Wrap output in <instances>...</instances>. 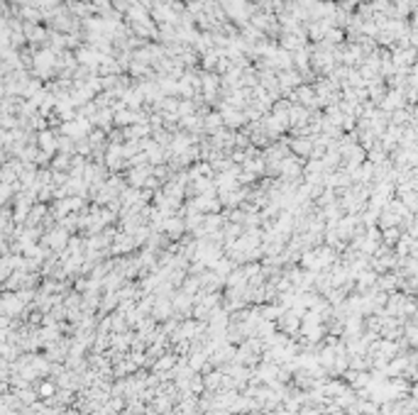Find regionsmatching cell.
I'll list each match as a JSON object with an SVG mask.
<instances>
[{"label": "cell", "mask_w": 418, "mask_h": 415, "mask_svg": "<svg viewBox=\"0 0 418 415\" xmlns=\"http://www.w3.org/2000/svg\"><path fill=\"white\" fill-rule=\"evenodd\" d=\"M296 151L299 154H308V142H296Z\"/></svg>", "instance_id": "cell-3"}, {"label": "cell", "mask_w": 418, "mask_h": 415, "mask_svg": "<svg viewBox=\"0 0 418 415\" xmlns=\"http://www.w3.org/2000/svg\"><path fill=\"white\" fill-rule=\"evenodd\" d=\"M132 244H135L132 237H120L118 244H115V249H118V252H130V249H132Z\"/></svg>", "instance_id": "cell-2"}, {"label": "cell", "mask_w": 418, "mask_h": 415, "mask_svg": "<svg viewBox=\"0 0 418 415\" xmlns=\"http://www.w3.org/2000/svg\"><path fill=\"white\" fill-rule=\"evenodd\" d=\"M164 230H167L171 237H179L181 232L186 230V222H181V220H167V222H164Z\"/></svg>", "instance_id": "cell-1"}]
</instances>
